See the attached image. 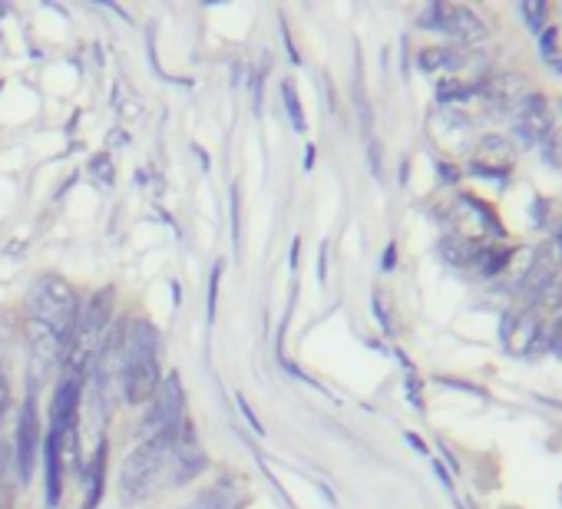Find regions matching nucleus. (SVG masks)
<instances>
[{"label": "nucleus", "instance_id": "nucleus-1", "mask_svg": "<svg viewBox=\"0 0 562 509\" xmlns=\"http://www.w3.org/2000/svg\"><path fill=\"white\" fill-rule=\"evenodd\" d=\"M205 470V453L196 440V430L186 420L176 433L143 440L129 453L120 470V496L126 503L153 500L162 490L189 483Z\"/></svg>", "mask_w": 562, "mask_h": 509}, {"label": "nucleus", "instance_id": "nucleus-2", "mask_svg": "<svg viewBox=\"0 0 562 509\" xmlns=\"http://www.w3.org/2000/svg\"><path fill=\"white\" fill-rule=\"evenodd\" d=\"M116 357H120V384L126 404H149L162 384L159 331L149 321H129Z\"/></svg>", "mask_w": 562, "mask_h": 509}, {"label": "nucleus", "instance_id": "nucleus-3", "mask_svg": "<svg viewBox=\"0 0 562 509\" xmlns=\"http://www.w3.org/2000/svg\"><path fill=\"white\" fill-rule=\"evenodd\" d=\"M27 311H30V321H37L43 328H50L53 334H60L63 341H70L73 324L80 318V301L67 278L43 275L27 291Z\"/></svg>", "mask_w": 562, "mask_h": 509}, {"label": "nucleus", "instance_id": "nucleus-4", "mask_svg": "<svg viewBox=\"0 0 562 509\" xmlns=\"http://www.w3.org/2000/svg\"><path fill=\"white\" fill-rule=\"evenodd\" d=\"M110 321H113V291L106 288L86 305L83 318H77V324H73V334L67 341V357H63L67 367L80 371L83 377L90 374V364L103 354L106 334H110Z\"/></svg>", "mask_w": 562, "mask_h": 509}, {"label": "nucleus", "instance_id": "nucleus-5", "mask_svg": "<svg viewBox=\"0 0 562 509\" xmlns=\"http://www.w3.org/2000/svg\"><path fill=\"white\" fill-rule=\"evenodd\" d=\"M149 414L143 417V424H139V433H143V440H153V437H166V433H176L182 424H186V391H182V381L179 374H169L166 381L159 384V391L149 400Z\"/></svg>", "mask_w": 562, "mask_h": 509}, {"label": "nucleus", "instance_id": "nucleus-6", "mask_svg": "<svg viewBox=\"0 0 562 509\" xmlns=\"http://www.w3.org/2000/svg\"><path fill=\"white\" fill-rule=\"evenodd\" d=\"M420 27L434 30V34H443V37H453L460 43H477L486 37V24L480 20L477 10L457 7V4H430L424 14H420Z\"/></svg>", "mask_w": 562, "mask_h": 509}, {"label": "nucleus", "instance_id": "nucleus-7", "mask_svg": "<svg viewBox=\"0 0 562 509\" xmlns=\"http://www.w3.org/2000/svg\"><path fill=\"white\" fill-rule=\"evenodd\" d=\"M27 338H30V374H37V381H43L67 357V341L37 321H27Z\"/></svg>", "mask_w": 562, "mask_h": 509}, {"label": "nucleus", "instance_id": "nucleus-8", "mask_svg": "<svg viewBox=\"0 0 562 509\" xmlns=\"http://www.w3.org/2000/svg\"><path fill=\"white\" fill-rule=\"evenodd\" d=\"M513 133L523 146L543 143L549 133V103L543 93H526L516 103V119H513Z\"/></svg>", "mask_w": 562, "mask_h": 509}, {"label": "nucleus", "instance_id": "nucleus-9", "mask_svg": "<svg viewBox=\"0 0 562 509\" xmlns=\"http://www.w3.org/2000/svg\"><path fill=\"white\" fill-rule=\"evenodd\" d=\"M37 450H40V420H37L34 391H30L24 407H20V420H17V473H20V483H27L30 473H34Z\"/></svg>", "mask_w": 562, "mask_h": 509}, {"label": "nucleus", "instance_id": "nucleus-10", "mask_svg": "<svg viewBox=\"0 0 562 509\" xmlns=\"http://www.w3.org/2000/svg\"><path fill=\"white\" fill-rule=\"evenodd\" d=\"M43 460H47V503L57 506L60 493H63V457H60V437L57 433H47V443H43Z\"/></svg>", "mask_w": 562, "mask_h": 509}, {"label": "nucleus", "instance_id": "nucleus-11", "mask_svg": "<svg viewBox=\"0 0 562 509\" xmlns=\"http://www.w3.org/2000/svg\"><path fill=\"white\" fill-rule=\"evenodd\" d=\"M480 93L493 106H513L516 110V103L523 100V80L516 73H503V77H496L490 83H480Z\"/></svg>", "mask_w": 562, "mask_h": 509}, {"label": "nucleus", "instance_id": "nucleus-12", "mask_svg": "<svg viewBox=\"0 0 562 509\" xmlns=\"http://www.w3.org/2000/svg\"><path fill=\"white\" fill-rule=\"evenodd\" d=\"M242 506V493L235 490L232 483H219L212 490H205L202 496H196L189 506L182 509H239Z\"/></svg>", "mask_w": 562, "mask_h": 509}, {"label": "nucleus", "instance_id": "nucleus-13", "mask_svg": "<svg viewBox=\"0 0 562 509\" xmlns=\"http://www.w3.org/2000/svg\"><path fill=\"white\" fill-rule=\"evenodd\" d=\"M86 476H90V493H86L83 509H96L103 500V490H106V440H100V447H96Z\"/></svg>", "mask_w": 562, "mask_h": 509}, {"label": "nucleus", "instance_id": "nucleus-14", "mask_svg": "<svg viewBox=\"0 0 562 509\" xmlns=\"http://www.w3.org/2000/svg\"><path fill=\"white\" fill-rule=\"evenodd\" d=\"M467 57L457 50H424L420 53V67H424L427 73H434V70H460V67H467Z\"/></svg>", "mask_w": 562, "mask_h": 509}, {"label": "nucleus", "instance_id": "nucleus-15", "mask_svg": "<svg viewBox=\"0 0 562 509\" xmlns=\"http://www.w3.org/2000/svg\"><path fill=\"white\" fill-rule=\"evenodd\" d=\"M520 14H523L526 27L533 30V34H543V30H546L549 4H543V0H526V4H520Z\"/></svg>", "mask_w": 562, "mask_h": 509}, {"label": "nucleus", "instance_id": "nucleus-16", "mask_svg": "<svg viewBox=\"0 0 562 509\" xmlns=\"http://www.w3.org/2000/svg\"><path fill=\"white\" fill-rule=\"evenodd\" d=\"M480 156H500V166H510L513 162V149H510V143H506L503 136H486L483 139V146H480Z\"/></svg>", "mask_w": 562, "mask_h": 509}, {"label": "nucleus", "instance_id": "nucleus-17", "mask_svg": "<svg viewBox=\"0 0 562 509\" xmlns=\"http://www.w3.org/2000/svg\"><path fill=\"white\" fill-rule=\"evenodd\" d=\"M281 96H285V106H288V116H291V123H295L298 133H305L308 123H305V113H301V103H298V96H295V86L285 83L281 86Z\"/></svg>", "mask_w": 562, "mask_h": 509}, {"label": "nucleus", "instance_id": "nucleus-18", "mask_svg": "<svg viewBox=\"0 0 562 509\" xmlns=\"http://www.w3.org/2000/svg\"><path fill=\"white\" fill-rule=\"evenodd\" d=\"M543 57H546V63L549 60H559V43H556V30L549 27V30H543Z\"/></svg>", "mask_w": 562, "mask_h": 509}, {"label": "nucleus", "instance_id": "nucleus-19", "mask_svg": "<svg viewBox=\"0 0 562 509\" xmlns=\"http://www.w3.org/2000/svg\"><path fill=\"white\" fill-rule=\"evenodd\" d=\"M219 281H222V262L215 265V272L209 278V321L215 318V295H219Z\"/></svg>", "mask_w": 562, "mask_h": 509}, {"label": "nucleus", "instance_id": "nucleus-20", "mask_svg": "<svg viewBox=\"0 0 562 509\" xmlns=\"http://www.w3.org/2000/svg\"><path fill=\"white\" fill-rule=\"evenodd\" d=\"M7 404H10V381H7L4 364H0V417L7 414Z\"/></svg>", "mask_w": 562, "mask_h": 509}, {"label": "nucleus", "instance_id": "nucleus-21", "mask_svg": "<svg viewBox=\"0 0 562 509\" xmlns=\"http://www.w3.org/2000/svg\"><path fill=\"white\" fill-rule=\"evenodd\" d=\"M239 410H242V414L248 417V427H252L255 433H262V424H258V417L252 414V407L245 404V397H239Z\"/></svg>", "mask_w": 562, "mask_h": 509}, {"label": "nucleus", "instance_id": "nucleus-22", "mask_svg": "<svg viewBox=\"0 0 562 509\" xmlns=\"http://www.w3.org/2000/svg\"><path fill=\"white\" fill-rule=\"evenodd\" d=\"M232 232H235V245H239V196L232 192Z\"/></svg>", "mask_w": 562, "mask_h": 509}, {"label": "nucleus", "instance_id": "nucleus-23", "mask_svg": "<svg viewBox=\"0 0 562 509\" xmlns=\"http://www.w3.org/2000/svg\"><path fill=\"white\" fill-rule=\"evenodd\" d=\"M394 262H397V245L391 242V245H387V252H384V272H394Z\"/></svg>", "mask_w": 562, "mask_h": 509}, {"label": "nucleus", "instance_id": "nucleus-24", "mask_svg": "<svg viewBox=\"0 0 562 509\" xmlns=\"http://www.w3.org/2000/svg\"><path fill=\"white\" fill-rule=\"evenodd\" d=\"M407 443H410V447H417L420 453H427V447H424V440H420V437H414V433H407Z\"/></svg>", "mask_w": 562, "mask_h": 509}, {"label": "nucleus", "instance_id": "nucleus-25", "mask_svg": "<svg viewBox=\"0 0 562 509\" xmlns=\"http://www.w3.org/2000/svg\"><path fill=\"white\" fill-rule=\"evenodd\" d=\"M556 248H559V255H562V229H559V235H556Z\"/></svg>", "mask_w": 562, "mask_h": 509}]
</instances>
